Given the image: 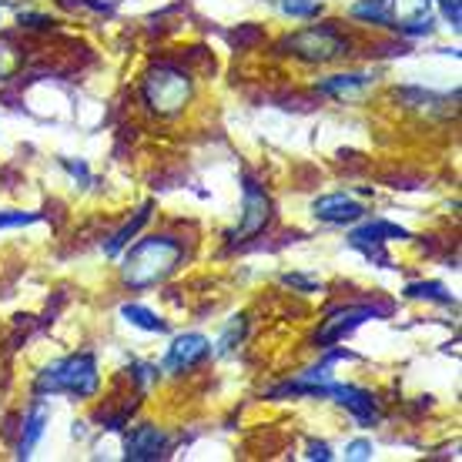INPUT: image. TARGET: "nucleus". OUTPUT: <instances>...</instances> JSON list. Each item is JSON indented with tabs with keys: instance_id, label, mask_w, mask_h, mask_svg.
<instances>
[{
	"instance_id": "obj_1",
	"label": "nucleus",
	"mask_w": 462,
	"mask_h": 462,
	"mask_svg": "<svg viewBox=\"0 0 462 462\" xmlns=\"http://www.w3.org/2000/svg\"><path fill=\"white\" fill-rule=\"evenodd\" d=\"M181 258H185V248L181 242H174L171 235L141 238L121 258V282L127 289H151L171 275L174 268L181 265Z\"/></svg>"
},
{
	"instance_id": "obj_2",
	"label": "nucleus",
	"mask_w": 462,
	"mask_h": 462,
	"mask_svg": "<svg viewBox=\"0 0 462 462\" xmlns=\"http://www.w3.org/2000/svg\"><path fill=\"white\" fill-rule=\"evenodd\" d=\"M101 385L97 375V358L91 352H78V356L58 358L51 362L34 382L37 395H70V399H91Z\"/></svg>"
},
{
	"instance_id": "obj_3",
	"label": "nucleus",
	"mask_w": 462,
	"mask_h": 462,
	"mask_svg": "<svg viewBox=\"0 0 462 462\" xmlns=\"http://www.w3.org/2000/svg\"><path fill=\"white\" fill-rule=\"evenodd\" d=\"M144 101L154 115H178L185 111L188 101H191V78L188 70L171 68V64H158V68L148 70L144 78Z\"/></svg>"
},
{
	"instance_id": "obj_4",
	"label": "nucleus",
	"mask_w": 462,
	"mask_h": 462,
	"mask_svg": "<svg viewBox=\"0 0 462 462\" xmlns=\"http://www.w3.org/2000/svg\"><path fill=\"white\" fill-rule=\"evenodd\" d=\"M282 47L295 58L312 60V64H328V60L348 54V41L342 34H336L332 27H305L299 34L285 37Z\"/></svg>"
},
{
	"instance_id": "obj_5",
	"label": "nucleus",
	"mask_w": 462,
	"mask_h": 462,
	"mask_svg": "<svg viewBox=\"0 0 462 462\" xmlns=\"http://www.w3.org/2000/svg\"><path fill=\"white\" fill-rule=\"evenodd\" d=\"M379 312H389V309H372V305H348V309H336L328 312V319L322 322V328L315 332V346L319 348H332L338 346L346 336H352L358 325L375 319Z\"/></svg>"
},
{
	"instance_id": "obj_6",
	"label": "nucleus",
	"mask_w": 462,
	"mask_h": 462,
	"mask_svg": "<svg viewBox=\"0 0 462 462\" xmlns=\"http://www.w3.org/2000/svg\"><path fill=\"white\" fill-rule=\"evenodd\" d=\"M272 221V198L254 178H245V215L242 228L235 231V242H245L248 235H258Z\"/></svg>"
},
{
	"instance_id": "obj_7",
	"label": "nucleus",
	"mask_w": 462,
	"mask_h": 462,
	"mask_svg": "<svg viewBox=\"0 0 462 462\" xmlns=\"http://www.w3.org/2000/svg\"><path fill=\"white\" fill-rule=\"evenodd\" d=\"M211 356V342L198 332H188V336H178L168 346V356L162 358L164 372H188L195 369L198 362H205Z\"/></svg>"
},
{
	"instance_id": "obj_8",
	"label": "nucleus",
	"mask_w": 462,
	"mask_h": 462,
	"mask_svg": "<svg viewBox=\"0 0 462 462\" xmlns=\"http://www.w3.org/2000/svg\"><path fill=\"white\" fill-rule=\"evenodd\" d=\"M393 238H409V231L393 225V221H369V225H362V228H356L348 235V242L356 245V248H362L369 258L382 262V265H389V258L382 254V245L393 242Z\"/></svg>"
},
{
	"instance_id": "obj_9",
	"label": "nucleus",
	"mask_w": 462,
	"mask_h": 462,
	"mask_svg": "<svg viewBox=\"0 0 462 462\" xmlns=\"http://www.w3.org/2000/svg\"><path fill=\"white\" fill-rule=\"evenodd\" d=\"M328 399H336L338 405H346L348 412L356 416L358 426H365V429L375 426L382 419L379 402H375L365 389H358V385H336V382H332V385H328Z\"/></svg>"
},
{
	"instance_id": "obj_10",
	"label": "nucleus",
	"mask_w": 462,
	"mask_h": 462,
	"mask_svg": "<svg viewBox=\"0 0 462 462\" xmlns=\"http://www.w3.org/2000/svg\"><path fill=\"white\" fill-rule=\"evenodd\" d=\"M168 432L162 426H138L125 442V459L131 462H154L168 452Z\"/></svg>"
},
{
	"instance_id": "obj_11",
	"label": "nucleus",
	"mask_w": 462,
	"mask_h": 462,
	"mask_svg": "<svg viewBox=\"0 0 462 462\" xmlns=\"http://www.w3.org/2000/svg\"><path fill=\"white\" fill-rule=\"evenodd\" d=\"M312 215L328 225H356L358 218H365V208L348 195H325L312 201Z\"/></svg>"
},
{
	"instance_id": "obj_12",
	"label": "nucleus",
	"mask_w": 462,
	"mask_h": 462,
	"mask_svg": "<svg viewBox=\"0 0 462 462\" xmlns=\"http://www.w3.org/2000/svg\"><path fill=\"white\" fill-rule=\"evenodd\" d=\"M372 88V74H336L319 81V91L332 94V97H358Z\"/></svg>"
},
{
	"instance_id": "obj_13",
	"label": "nucleus",
	"mask_w": 462,
	"mask_h": 462,
	"mask_svg": "<svg viewBox=\"0 0 462 462\" xmlns=\"http://www.w3.org/2000/svg\"><path fill=\"white\" fill-rule=\"evenodd\" d=\"M47 419H51L47 405L44 402H34V409H31V412H27V419H23V436H21V446H17V459H27V456L34 452L37 439L44 436Z\"/></svg>"
},
{
	"instance_id": "obj_14",
	"label": "nucleus",
	"mask_w": 462,
	"mask_h": 462,
	"mask_svg": "<svg viewBox=\"0 0 462 462\" xmlns=\"http://www.w3.org/2000/svg\"><path fill=\"white\" fill-rule=\"evenodd\" d=\"M148 218H151V205H141V208L134 211V218L127 221L125 228H117V231H115V238H111V242L105 245V252H107V254H117L121 248H125V245H131V238L138 235L141 225H144Z\"/></svg>"
},
{
	"instance_id": "obj_15",
	"label": "nucleus",
	"mask_w": 462,
	"mask_h": 462,
	"mask_svg": "<svg viewBox=\"0 0 462 462\" xmlns=\"http://www.w3.org/2000/svg\"><path fill=\"white\" fill-rule=\"evenodd\" d=\"M352 17L365 23H393V0H358Z\"/></svg>"
},
{
	"instance_id": "obj_16",
	"label": "nucleus",
	"mask_w": 462,
	"mask_h": 462,
	"mask_svg": "<svg viewBox=\"0 0 462 462\" xmlns=\"http://www.w3.org/2000/svg\"><path fill=\"white\" fill-rule=\"evenodd\" d=\"M121 315H125L131 325L144 328V332H168V322H164V319H158V315L151 312V309H144V305H125V309H121Z\"/></svg>"
},
{
	"instance_id": "obj_17",
	"label": "nucleus",
	"mask_w": 462,
	"mask_h": 462,
	"mask_svg": "<svg viewBox=\"0 0 462 462\" xmlns=\"http://www.w3.org/2000/svg\"><path fill=\"white\" fill-rule=\"evenodd\" d=\"M405 295L422 301H439V305H456L452 291H446V285H439V282H416V285L405 289Z\"/></svg>"
},
{
	"instance_id": "obj_18",
	"label": "nucleus",
	"mask_w": 462,
	"mask_h": 462,
	"mask_svg": "<svg viewBox=\"0 0 462 462\" xmlns=\"http://www.w3.org/2000/svg\"><path fill=\"white\" fill-rule=\"evenodd\" d=\"M282 14L289 17H299V21H312L325 11V0H278Z\"/></svg>"
},
{
	"instance_id": "obj_19",
	"label": "nucleus",
	"mask_w": 462,
	"mask_h": 462,
	"mask_svg": "<svg viewBox=\"0 0 462 462\" xmlns=\"http://www.w3.org/2000/svg\"><path fill=\"white\" fill-rule=\"evenodd\" d=\"M399 34H405V37H429L432 31H436V21L429 17V14H416V17H409V21H399V23H393Z\"/></svg>"
},
{
	"instance_id": "obj_20",
	"label": "nucleus",
	"mask_w": 462,
	"mask_h": 462,
	"mask_svg": "<svg viewBox=\"0 0 462 462\" xmlns=\"http://www.w3.org/2000/svg\"><path fill=\"white\" fill-rule=\"evenodd\" d=\"M41 221L37 211H0V228H21V225H34Z\"/></svg>"
},
{
	"instance_id": "obj_21",
	"label": "nucleus",
	"mask_w": 462,
	"mask_h": 462,
	"mask_svg": "<svg viewBox=\"0 0 462 462\" xmlns=\"http://www.w3.org/2000/svg\"><path fill=\"white\" fill-rule=\"evenodd\" d=\"M346 459H352V462H365V459H372V442H369V439L348 442V446H346Z\"/></svg>"
},
{
	"instance_id": "obj_22",
	"label": "nucleus",
	"mask_w": 462,
	"mask_h": 462,
	"mask_svg": "<svg viewBox=\"0 0 462 462\" xmlns=\"http://www.w3.org/2000/svg\"><path fill=\"white\" fill-rule=\"evenodd\" d=\"M242 332H245V325L238 322V319H235V322L228 325V332H225V336H221V342H218V352H221V356H225V352H231V348H235V342L242 338Z\"/></svg>"
},
{
	"instance_id": "obj_23",
	"label": "nucleus",
	"mask_w": 462,
	"mask_h": 462,
	"mask_svg": "<svg viewBox=\"0 0 462 462\" xmlns=\"http://www.w3.org/2000/svg\"><path fill=\"white\" fill-rule=\"evenodd\" d=\"M282 282H285L289 289H299V291H319V282L305 275H282Z\"/></svg>"
},
{
	"instance_id": "obj_24",
	"label": "nucleus",
	"mask_w": 462,
	"mask_h": 462,
	"mask_svg": "<svg viewBox=\"0 0 462 462\" xmlns=\"http://www.w3.org/2000/svg\"><path fill=\"white\" fill-rule=\"evenodd\" d=\"M305 456H309V459H322V462L336 459V456H332V449H328L325 442H312V446H309V452H305Z\"/></svg>"
},
{
	"instance_id": "obj_25",
	"label": "nucleus",
	"mask_w": 462,
	"mask_h": 462,
	"mask_svg": "<svg viewBox=\"0 0 462 462\" xmlns=\"http://www.w3.org/2000/svg\"><path fill=\"white\" fill-rule=\"evenodd\" d=\"M442 14L452 27H459V0H442Z\"/></svg>"
},
{
	"instance_id": "obj_26",
	"label": "nucleus",
	"mask_w": 462,
	"mask_h": 462,
	"mask_svg": "<svg viewBox=\"0 0 462 462\" xmlns=\"http://www.w3.org/2000/svg\"><path fill=\"white\" fill-rule=\"evenodd\" d=\"M21 23H31V27H47V23H54L51 17L44 14H21Z\"/></svg>"
},
{
	"instance_id": "obj_27",
	"label": "nucleus",
	"mask_w": 462,
	"mask_h": 462,
	"mask_svg": "<svg viewBox=\"0 0 462 462\" xmlns=\"http://www.w3.org/2000/svg\"><path fill=\"white\" fill-rule=\"evenodd\" d=\"M64 168H68V171L74 174V178H81V181H88V168H84V164H74L70 158H64Z\"/></svg>"
}]
</instances>
